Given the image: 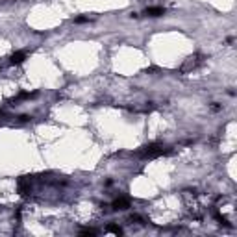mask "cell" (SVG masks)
Wrapping results in <instances>:
<instances>
[{"instance_id":"obj_1","label":"cell","mask_w":237,"mask_h":237,"mask_svg":"<svg viewBox=\"0 0 237 237\" xmlns=\"http://www.w3.org/2000/svg\"><path fill=\"white\" fill-rule=\"evenodd\" d=\"M169 152V148L165 146H161V145H150L143 150V154L148 156V158H154V156H161V154H167Z\"/></svg>"},{"instance_id":"obj_2","label":"cell","mask_w":237,"mask_h":237,"mask_svg":"<svg viewBox=\"0 0 237 237\" xmlns=\"http://www.w3.org/2000/svg\"><path fill=\"white\" fill-rule=\"evenodd\" d=\"M113 208L115 209H128V208H130V202H128L126 198H117L113 202Z\"/></svg>"},{"instance_id":"obj_3","label":"cell","mask_w":237,"mask_h":237,"mask_svg":"<svg viewBox=\"0 0 237 237\" xmlns=\"http://www.w3.org/2000/svg\"><path fill=\"white\" fill-rule=\"evenodd\" d=\"M26 59V52H17L11 56V65H19V63H22Z\"/></svg>"},{"instance_id":"obj_4","label":"cell","mask_w":237,"mask_h":237,"mask_svg":"<svg viewBox=\"0 0 237 237\" xmlns=\"http://www.w3.org/2000/svg\"><path fill=\"white\" fill-rule=\"evenodd\" d=\"M145 13H146V15H150V17H159V15H163V13H165V9L158 6V8H148Z\"/></svg>"},{"instance_id":"obj_5","label":"cell","mask_w":237,"mask_h":237,"mask_svg":"<svg viewBox=\"0 0 237 237\" xmlns=\"http://www.w3.org/2000/svg\"><path fill=\"white\" fill-rule=\"evenodd\" d=\"M107 232H113V233H121V228H117V226H107Z\"/></svg>"}]
</instances>
